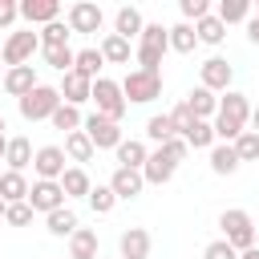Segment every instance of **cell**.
<instances>
[{
  "instance_id": "1",
  "label": "cell",
  "mask_w": 259,
  "mask_h": 259,
  "mask_svg": "<svg viewBox=\"0 0 259 259\" xmlns=\"http://www.w3.org/2000/svg\"><path fill=\"white\" fill-rule=\"evenodd\" d=\"M247 121H251V101H247V93H235V89H227V97H219V113H214V138L219 142H235L243 130H247Z\"/></svg>"
},
{
  "instance_id": "2",
  "label": "cell",
  "mask_w": 259,
  "mask_h": 259,
  "mask_svg": "<svg viewBox=\"0 0 259 259\" xmlns=\"http://www.w3.org/2000/svg\"><path fill=\"white\" fill-rule=\"evenodd\" d=\"M170 49V36H166V24H146L142 36H138V69L146 73H162V57Z\"/></svg>"
},
{
  "instance_id": "3",
  "label": "cell",
  "mask_w": 259,
  "mask_h": 259,
  "mask_svg": "<svg viewBox=\"0 0 259 259\" xmlns=\"http://www.w3.org/2000/svg\"><path fill=\"white\" fill-rule=\"evenodd\" d=\"M117 85H121L125 105H130V101H134V105H150L154 97H162V73L130 69V73H125V81H117Z\"/></svg>"
},
{
  "instance_id": "4",
  "label": "cell",
  "mask_w": 259,
  "mask_h": 259,
  "mask_svg": "<svg viewBox=\"0 0 259 259\" xmlns=\"http://www.w3.org/2000/svg\"><path fill=\"white\" fill-rule=\"evenodd\" d=\"M89 101L97 105L93 113H101V117H109V121H117L121 125V117H125V97H121V85L117 81H109V77H97L93 81V93H89Z\"/></svg>"
},
{
  "instance_id": "5",
  "label": "cell",
  "mask_w": 259,
  "mask_h": 259,
  "mask_svg": "<svg viewBox=\"0 0 259 259\" xmlns=\"http://www.w3.org/2000/svg\"><path fill=\"white\" fill-rule=\"evenodd\" d=\"M219 227H223V239L235 247V251H247V247H255V219L247 214V210H223L219 214Z\"/></svg>"
},
{
  "instance_id": "6",
  "label": "cell",
  "mask_w": 259,
  "mask_h": 259,
  "mask_svg": "<svg viewBox=\"0 0 259 259\" xmlns=\"http://www.w3.org/2000/svg\"><path fill=\"white\" fill-rule=\"evenodd\" d=\"M16 105H20V117H24V121H49V117L57 113V105H61V93H57L53 85H36V89L24 93Z\"/></svg>"
},
{
  "instance_id": "7",
  "label": "cell",
  "mask_w": 259,
  "mask_h": 259,
  "mask_svg": "<svg viewBox=\"0 0 259 259\" xmlns=\"http://www.w3.org/2000/svg\"><path fill=\"white\" fill-rule=\"evenodd\" d=\"M36 49H40V36H36L32 28H20V32H8V40H4V53H0V61H4L8 69H16V65H28Z\"/></svg>"
},
{
  "instance_id": "8",
  "label": "cell",
  "mask_w": 259,
  "mask_h": 259,
  "mask_svg": "<svg viewBox=\"0 0 259 259\" xmlns=\"http://www.w3.org/2000/svg\"><path fill=\"white\" fill-rule=\"evenodd\" d=\"M81 130H85V138L93 142V150H117V146H121V125L109 121V117H101V113H89V117L81 121Z\"/></svg>"
},
{
  "instance_id": "9",
  "label": "cell",
  "mask_w": 259,
  "mask_h": 259,
  "mask_svg": "<svg viewBox=\"0 0 259 259\" xmlns=\"http://www.w3.org/2000/svg\"><path fill=\"white\" fill-rule=\"evenodd\" d=\"M231 77H235V69L227 65V57H206L198 65V85L210 89V93H227L231 89Z\"/></svg>"
},
{
  "instance_id": "10",
  "label": "cell",
  "mask_w": 259,
  "mask_h": 259,
  "mask_svg": "<svg viewBox=\"0 0 259 259\" xmlns=\"http://www.w3.org/2000/svg\"><path fill=\"white\" fill-rule=\"evenodd\" d=\"M65 162H69V158H65L61 146H40V150L32 154V170H36L40 182H61V174L69 170Z\"/></svg>"
},
{
  "instance_id": "11",
  "label": "cell",
  "mask_w": 259,
  "mask_h": 259,
  "mask_svg": "<svg viewBox=\"0 0 259 259\" xmlns=\"http://www.w3.org/2000/svg\"><path fill=\"white\" fill-rule=\"evenodd\" d=\"M28 206H32V214L40 210V214H53V210H61L65 206V190H61V182H32L28 186Z\"/></svg>"
},
{
  "instance_id": "12",
  "label": "cell",
  "mask_w": 259,
  "mask_h": 259,
  "mask_svg": "<svg viewBox=\"0 0 259 259\" xmlns=\"http://www.w3.org/2000/svg\"><path fill=\"white\" fill-rule=\"evenodd\" d=\"M101 20H105V12H101L97 4H89V0H77V4H69V12H65L69 32H97Z\"/></svg>"
},
{
  "instance_id": "13",
  "label": "cell",
  "mask_w": 259,
  "mask_h": 259,
  "mask_svg": "<svg viewBox=\"0 0 259 259\" xmlns=\"http://www.w3.org/2000/svg\"><path fill=\"white\" fill-rule=\"evenodd\" d=\"M174 170H178V162H174L166 150H154V154L146 158V166H142V178H146V186H166V182L174 178Z\"/></svg>"
},
{
  "instance_id": "14",
  "label": "cell",
  "mask_w": 259,
  "mask_h": 259,
  "mask_svg": "<svg viewBox=\"0 0 259 259\" xmlns=\"http://www.w3.org/2000/svg\"><path fill=\"white\" fill-rule=\"evenodd\" d=\"M105 186L113 190V198H125V202H130V198H138V194L146 190V178H142V170H125V166H117L113 178H109Z\"/></svg>"
},
{
  "instance_id": "15",
  "label": "cell",
  "mask_w": 259,
  "mask_h": 259,
  "mask_svg": "<svg viewBox=\"0 0 259 259\" xmlns=\"http://www.w3.org/2000/svg\"><path fill=\"white\" fill-rule=\"evenodd\" d=\"M117 259H150V231L146 227H130L117 239Z\"/></svg>"
},
{
  "instance_id": "16",
  "label": "cell",
  "mask_w": 259,
  "mask_h": 259,
  "mask_svg": "<svg viewBox=\"0 0 259 259\" xmlns=\"http://www.w3.org/2000/svg\"><path fill=\"white\" fill-rule=\"evenodd\" d=\"M57 93H61V101H65V105H77V109H81V105L89 101V93H93V81L69 69V73L61 77V89H57Z\"/></svg>"
},
{
  "instance_id": "17",
  "label": "cell",
  "mask_w": 259,
  "mask_h": 259,
  "mask_svg": "<svg viewBox=\"0 0 259 259\" xmlns=\"http://www.w3.org/2000/svg\"><path fill=\"white\" fill-rule=\"evenodd\" d=\"M20 16L28 20V24H53V20H61V4L57 0H20Z\"/></svg>"
},
{
  "instance_id": "18",
  "label": "cell",
  "mask_w": 259,
  "mask_h": 259,
  "mask_svg": "<svg viewBox=\"0 0 259 259\" xmlns=\"http://www.w3.org/2000/svg\"><path fill=\"white\" fill-rule=\"evenodd\" d=\"M0 85H4V93H12V97L20 101V97H24V93H32L40 81H36L32 65H16V69H8V73H4V81H0Z\"/></svg>"
},
{
  "instance_id": "19",
  "label": "cell",
  "mask_w": 259,
  "mask_h": 259,
  "mask_svg": "<svg viewBox=\"0 0 259 259\" xmlns=\"http://www.w3.org/2000/svg\"><path fill=\"white\" fill-rule=\"evenodd\" d=\"M142 28H146V20H142V12H138L134 4H121V8L113 12V32H117V36L134 40V36H142Z\"/></svg>"
},
{
  "instance_id": "20",
  "label": "cell",
  "mask_w": 259,
  "mask_h": 259,
  "mask_svg": "<svg viewBox=\"0 0 259 259\" xmlns=\"http://www.w3.org/2000/svg\"><path fill=\"white\" fill-rule=\"evenodd\" d=\"M28 178L24 174H16V170H4L0 174V198H4V206H12V202H28Z\"/></svg>"
},
{
  "instance_id": "21",
  "label": "cell",
  "mask_w": 259,
  "mask_h": 259,
  "mask_svg": "<svg viewBox=\"0 0 259 259\" xmlns=\"http://www.w3.org/2000/svg\"><path fill=\"white\" fill-rule=\"evenodd\" d=\"M32 142L28 138H8V146H4V162H8V170H16V174H24V166H32Z\"/></svg>"
},
{
  "instance_id": "22",
  "label": "cell",
  "mask_w": 259,
  "mask_h": 259,
  "mask_svg": "<svg viewBox=\"0 0 259 259\" xmlns=\"http://www.w3.org/2000/svg\"><path fill=\"white\" fill-rule=\"evenodd\" d=\"M186 109H190L198 121H210V117L219 113V97H214L210 89H202V85H198V89H190V97H186Z\"/></svg>"
},
{
  "instance_id": "23",
  "label": "cell",
  "mask_w": 259,
  "mask_h": 259,
  "mask_svg": "<svg viewBox=\"0 0 259 259\" xmlns=\"http://www.w3.org/2000/svg\"><path fill=\"white\" fill-rule=\"evenodd\" d=\"M61 150H65V158H69V162H77V166H81V162H93V154H97V150H93V142L85 138V130L65 134V146H61Z\"/></svg>"
},
{
  "instance_id": "24",
  "label": "cell",
  "mask_w": 259,
  "mask_h": 259,
  "mask_svg": "<svg viewBox=\"0 0 259 259\" xmlns=\"http://www.w3.org/2000/svg\"><path fill=\"white\" fill-rule=\"evenodd\" d=\"M146 158H150L146 142H138V138H121V146H117V166H125V170H142Z\"/></svg>"
},
{
  "instance_id": "25",
  "label": "cell",
  "mask_w": 259,
  "mask_h": 259,
  "mask_svg": "<svg viewBox=\"0 0 259 259\" xmlns=\"http://www.w3.org/2000/svg\"><path fill=\"white\" fill-rule=\"evenodd\" d=\"M69 259H97V231L77 227L69 235Z\"/></svg>"
},
{
  "instance_id": "26",
  "label": "cell",
  "mask_w": 259,
  "mask_h": 259,
  "mask_svg": "<svg viewBox=\"0 0 259 259\" xmlns=\"http://www.w3.org/2000/svg\"><path fill=\"white\" fill-rule=\"evenodd\" d=\"M61 190H65V198H89L93 182H89V174H85L81 166H69V170L61 174Z\"/></svg>"
},
{
  "instance_id": "27",
  "label": "cell",
  "mask_w": 259,
  "mask_h": 259,
  "mask_svg": "<svg viewBox=\"0 0 259 259\" xmlns=\"http://www.w3.org/2000/svg\"><path fill=\"white\" fill-rule=\"evenodd\" d=\"M77 227H81V223H77V210H69V206H61V210L45 214V231H49V235H57V239H69Z\"/></svg>"
},
{
  "instance_id": "28",
  "label": "cell",
  "mask_w": 259,
  "mask_h": 259,
  "mask_svg": "<svg viewBox=\"0 0 259 259\" xmlns=\"http://www.w3.org/2000/svg\"><path fill=\"white\" fill-rule=\"evenodd\" d=\"M101 61H109V65H125L130 61V40L125 36H117V32H105V40H101Z\"/></svg>"
},
{
  "instance_id": "29",
  "label": "cell",
  "mask_w": 259,
  "mask_h": 259,
  "mask_svg": "<svg viewBox=\"0 0 259 259\" xmlns=\"http://www.w3.org/2000/svg\"><path fill=\"white\" fill-rule=\"evenodd\" d=\"M194 36H198V45H223V36H227V24L210 12V16H202L198 24H194Z\"/></svg>"
},
{
  "instance_id": "30",
  "label": "cell",
  "mask_w": 259,
  "mask_h": 259,
  "mask_svg": "<svg viewBox=\"0 0 259 259\" xmlns=\"http://www.w3.org/2000/svg\"><path fill=\"white\" fill-rule=\"evenodd\" d=\"M166 36H170V49H174V53H194V45H198L194 24H186V20L170 24V28H166Z\"/></svg>"
},
{
  "instance_id": "31",
  "label": "cell",
  "mask_w": 259,
  "mask_h": 259,
  "mask_svg": "<svg viewBox=\"0 0 259 259\" xmlns=\"http://www.w3.org/2000/svg\"><path fill=\"white\" fill-rule=\"evenodd\" d=\"M210 170H214V174H235V170H239V154H235V146H227V142L210 146Z\"/></svg>"
},
{
  "instance_id": "32",
  "label": "cell",
  "mask_w": 259,
  "mask_h": 259,
  "mask_svg": "<svg viewBox=\"0 0 259 259\" xmlns=\"http://www.w3.org/2000/svg\"><path fill=\"white\" fill-rule=\"evenodd\" d=\"M214 16L223 24H239V20H251V0H219Z\"/></svg>"
},
{
  "instance_id": "33",
  "label": "cell",
  "mask_w": 259,
  "mask_h": 259,
  "mask_svg": "<svg viewBox=\"0 0 259 259\" xmlns=\"http://www.w3.org/2000/svg\"><path fill=\"white\" fill-rule=\"evenodd\" d=\"M182 142H186L190 150H210L219 138H214V125H210V121H194V125L182 134Z\"/></svg>"
},
{
  "instance_id": "34",
  "label": "cell",
  "mask_w": 259,
  "mask_h": 259,
  "mask_svg": "<svg viewBox=\"0 0 259 259\" xmlns=\"http://www.w3.org/2000/svg\"><path fill=\"white\" fill-rule=\"evenodd\" d=\"M105 61H101V53L97 49H81L77 57H73V73H81V77H89V81H97V69H101Z\"/></svg>"
},
{
  "instance_id": "35",
  "label": "cell",
  "mask_w": 259,
  "mask_h": 259,
  "mask_svg": "<svg viewBox=\"0 0 259 259\" xmlns=\"http://www.w3.org/2000/svg\"><path fill=\"white\" fill-rule=\"evenodd\" d=\"M36 36H40V49H61V45H69V24H65V20H53V24H45Z\"/></svg>"
},
{
  "instance_id": "36",
  "label": "cell",
  "mask_w": 259,
  "mask_h": 259,
  "mask_svg": "<svg viewBox=\"0 0 259 259\" xmlns=\"http://www.w3.org/2000/svg\"><path fill=\"white\" fill-rule=\"evenodd\" d=\"M49 121H53L57 130L73 134V130H81V121H85V117H81V109H77V105H65V101H61V105H57V113H53Z\"/></svg>"
},
{
  "instance_id": "37",
  "label": "cell",
  "mask_w": 259,
  "mask_h": 259,
  "mask_svg": "<svg viewBox=\"0 0 259 259\" xmlns=\"http://www.w3.org/2000/svg\"><path fill=\"white\" fill-rule=\"evenodd\" d=\"M146 138L162 146V142H170V138H178V134H174V125H170V117H166V113H154V117L146 121Z\"/></svg>"
},
{
  "instance_id": "38",
  "label": "cell",
  "mask_w": 259,
  "mask_h": 259,
  "mask_svg": "<svg viewBox=\"0 0 259 259\" xmlns=\"http://www.w3.org/2000/svg\"><path fill=\"white\" fill-rule=\"evenodd\" d=\"M235 154H239V162H259V134H251V130H243L235 142Z\"/></svg>"
},
{
  "instance_id": "39",
  "label": "cell",
  "mask_w": 259,
  "mask_h": 259,
  "mask_svg": "<svg viewBox=\"0 0 259 259\" xmlns=\"http://www.w3.org/2000/svg\"><path fill=\"white\" fill-rule=\"evenodd\" d=\"M40 53H45V65H53V69H57L61 77H65V73L73 69V57H77V53H73L69 45H61V49H40Z\"/></svg>"
},
{
  "instance_id": "40",
  "label": "cell",
  "mask_w": 259,
  "mask_h": 259,
  "mask_svg": "<svg viewBox=\"0 0 259 259\" xmlns=\"http://www.w3.org/2000/svg\"><path fill=\"white\" fill-rule=\"evenodd\" d=\"M89 206H93V214H109V210L117 206V198H113V190H109V186H101V182H97V186L89 190Z\"/></svg>"
},
{
  "instance_id": "41",
  "label": "cell",
  "mask_w": 259,
  "mask_h": 259,
  "mask_svg": "<svg viewBox=\"0 0 259 259\" xmlns=\"http://www.w3.org/2000/svg\"><path fill=\"white\" fill-rule=\"evenodd\" d=\"M166 117H170V125H174V134H178V138H182V134H186V130H190L194 121H198V117H194V113L186 109V101H178V105H174V109H170Z\"/></svg>"
},
{
  "instance_id": "42",
  "label": "cell",
  "mask_w": 259,
  "mask_h": 259,
  "mask_svg": "<svg viewBox=\"0 0 259 259\" xmlns=\"http://www.w3.org/2000/svg\"><path fill=\"white\" fill-rule=\"evenodd\" d=\"M178 8H182V20H186V24H190V20L198 24L202 16H210V0H178Z\"/></svg>"
},
{
  "instance_id": "43",
  "label": "cell",
  "mask_w": 259,
  "mask_h": 259,
  "mask_svg": "<svg viewBox=\"0 0 259 259\" xmlns=\"http://www.w3.org/2000/svg\"><path fill=\"white\" fill-rule=\"evenodd\" d=\"M4 223H8V227H28V223H32V206H28V202L4 206Z\"/></svg>"
},
{
  "instance_id": "44",
  "label": "cell",
  "mask_w": 259,
  "mask_h": 259,
  "mask_svg": "<svg viewBox=\"0 0 259 259\" xmlns=\"http://www.w3.org/2000/svg\"><path fill=\"white\" fill-rule=\"evenodd\" d=\"M202 259H239V251H235L227 239H214V243L202 251Z\"/></svg>"
},
{
  "instance_id": "45",
  "label": "cell",
  "mask_w": 259,
  "mask_h": 259,
  "mask_svg": "<svg viewBox=\"0 0 259 259\" xmlns=\"http://www.w3.org/2000/svg\"><path fill=\"white\" fill-rule=\"evenodd\" d=\"M158 150H166V154H170L174 162H186V154H190V146H186L182 138H170V142H162Z\"/></svg>"
},
{
  "instance_id": "46",
  "label": "cell",
  "mask_w": 259,
  "mask_h": 259,
  "mask_svg": "<svg viewBox=\"0 0 259 259\" xmlns=\"http://www.w3.org/2000/svg\"><path fill=\"white\" fill-rule=\"evenodd\" d=\"M16 16H20V4L16 0H0V28H8Z\"/></svg>"
},
{
  "instance_id": "47",
  "label": "cell",
  "mask_w": 259,
  "mask_h": 259,
  "mask_svg": "<svg viewBox=\"0 0 259 259\" xmlns=\"http://www.w3.org/2000/svg\"><path fill=\"white\" fill-rule=\"evenodd\" d=\"M247 40H251V45H259V16H251V20H247Z\"/></svg>"
},
{
  "instance_id": "48",
  "label": "cell",
  "mask_w": 259,
  "mask_h": 259,
  "mask_svg": "<svg viewBox=\"0 0 259 259\" xmlns=\"http://www.w3.org/2000/svg\"><path fill=\"white\" fill-rule=\"evenodd\" d=\"M251 134H259V105L251 109Z\"/></svg>"
},
{
  "instance_id": "49",
  "label": "cell",
  "mask_w": 259,
  "mask_h": 259,
  "mask_svg": "<svg viewBox=\"0 0 259 259\" xmlns=\"http://www.w3.org/2000/svg\"><path fill=\"white\" fill-rule=\"evenodd\" d=\"M239 259H259V247H247V251H239Z\"/></svg>"
},
{
  "instance_id": "50",
  "label": "cell",
  "mask_w": 259,
  "mask_h": 259,
  "mask_svg": "<svg viewBox=\"0 0 259 259\" xmlns=\"http://www.w3.org/2000/svg\"><path fill=\"white\" fill-rule=\"evenodd\" d=\"M4 146H8V138H4V134H0V158H4Z\"/></svg>"
},
{
  "instance_id": "51",
  "label": "cell",
  "mask_w": 259,
  "mask_h": 259,
  "mask_svg": "<svg viewBox=\"0 0 259 259\" xmlns=\"http://www.w3.org/2000/svg\"><path fill=\"white\" fill-rule=\"evenodd\" d=\"M0 219H4V198H0Z\"/></svg>"
},
{
  "instance_id": "52",
  "label": "cell",
  "mask_w": 259,
  "mask_h": 259,
  "mask_svg": "<svg viewBox=\"0 0 259 259\" xmlns=\"http://www.w3.org/2000/svg\"><path fill=\"white\" fill-rule=\"evenodd\" d=\"M255 16H259V0H255Z\"/></svg>"
},
{
  "instance_id": "53",
  "label": "cell",
  "mask_w": 259,
  "mask_h": 259,
  "mask_svg": "<svg viewBox=\"0 0 259 259\" xmlns=\"http://www.w3.org/2000/svg\"><path fill=\"white\" fill-rule=\"evenodd\" d=\"M0 134H4V117H0Z\"/></svg>"
},
{
  "instance_id": "54",
  "label": "cell",
  "mask_w": 259,
  "mask_h": 259,
  "mask_svg": "<svg viewBox=\"0 0 259 259\" xmlns=\"http://www.w3.org/2000/svg\"><path fill=\"white\" fill-rule=\"evenodd\" d=\"M0 53H4V40H0Z\"/></svg>"
}]
</instances>
